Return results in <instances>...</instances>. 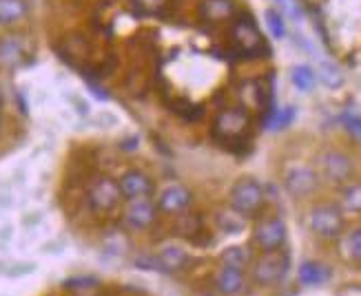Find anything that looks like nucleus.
<instances>
[{
    "label": "nucleus",
    "instance_id": "obj_27",
    "mask_svg": "<svg viewBox=\"0 0 361 296\" xmlns=\"http://www.w3.org/2000/svg\"><path fill=\"white\" fill-rule=\"evenodd\" d=\"M293 117H295V111L290 106H286V108H281V111H273L269 117V124L273 129H284V127H288Z\"/></svg>",
    "mask_w": 361,
    "mask_h": 296
},
{
    "label": "nucleus",
    "instance_id": "obj_13",
    "mask_svg": "<svg viewBox=\"0 0 361 296\" xmlns=\"http://www.w3.org/2000/svg\"><path fill=\"white\" fill-rule=\"evenodd\" d=\"M120 191H122V197L127 201H133V199H147L153 195V179L142 173V170H127L120 179Z\"/></svg>",
    "mask_w": 361,
    "mask_h": 296
},
{
    "label": "nucleus",
    "instance_id": "obj_25",
    "mask_svg": "<svg viewBox=\"0 0 361 296\" xmlns=\"http://www.w3.org/2000/svg\"><path fill=\"white\" fill-rule=\"evenodd\" d=\"M217 226L222 230H226V232H240L244 228V217L231 208V212L217 214Z\"/></svg>",
    "mask_w": 361,
    "mask_h": 296
},
{
    "label": "nucleus",
    "instance_id": "obj_21",
    "mask_svg": "<svg viewBox=\"0 0 361 296\" xmlns=\"http://www.w3.org/2000/svg\"><path fill=\"white\" fill-rule=\"evenodd\" d=\"M339 250L343 259H348L353 263H361V228H353L341 237Z\"/></svg>",
    "mask_w": 361,
    "mask_h": 296
},
{
    "label": "nucleus",
    "instance_id": "obj_10",
    "mask_svg": "<svg viewBox=\"0 0 361 296\" xmlns=\"http://www.w3.org/2000/svg\"><path fill=\"white\" fill-rule=\"evenodd\" d=\"M158 204H153L151 197L147 199H133L124 208V224L131 230H147L158 219Z\"/></svg>",
    "mask_w": 361,
    "mask_h": 296
},
{
    "label": "nucleus",
    "instance_id": "obj_11",
    "mask_svg": "<svg viewBox=\"0 0 361 296\" xmlns=\"http://www.w3.org/2000/svg\"><path fill=\"white\" fill-rule=\"evenodd\" d=\"M193 201L191 191L182 184H169L158 195V208L164 214H184Z\"/></svg>",
    "mask_w": 361,
    "mask_h": 296
},
{
    "label": "nucleus",
    "instance_id": "obj_1",
    "mask_svg": "<svg viewBox=\"0 0 361 296\" xmlns=\"http://www.w3.org/2000/svg\"><path fill=\"white\" fill-rule=\"evenodd\" d=\"M228 201H231V208L235 212H240L242 217H255L264 208V201H266L264 186L253 177H242L235 181V186L231 188Z\"/></svg>",
    "mask_w": 361,
    "mask_h": 296
},
{
    "label": "nucleus",
    "instance_id": "obj_18",
    "mask_svg": "<svg viewBox=\"0 0 361 296\" xmlns=\"http://www.w3.org/2000/svg\"><path fill=\"white\" fill-rule=\"evenodd\" d=\"M158 261L164 272H176V270H182L188 266V255L178 245H166L158 255Z\"/></svg>",
    "mask_w": 361,
    "mask_h": 296
},
{
    "label": "nucleus",
    "instance_id": "obj_6",
    "mask_svg": "<svg viewBox=\"0 0 361 296\" xmlns=\"http://www.w3.org/2000/svg\"><path fill=\"white\" fill-rule=\"evenodd\" d=\"M250 129V117L244 108H224L213 120V135L224 139V142H235L242 139Z\"/></svg>",
    "mask_w": 361,
    "mask_h": 296
},
{
    "label": "nucleus",
    "instance_id": "obj_30",
    "mask_svg": "<svg viewBox=\"0 0 361 296\" xmlns=\"http://www.w3.org/2000/svg\"><path fill=\"white\" fill-rule=\"evenodd\" d=\"M279 3H288V0H279Z\"/></svg>",
    "mask_w": 361,
    "mask_h": 296
},
{
    "label": "nucleus",
    "instance_id": "obj_17",
    "mask_svg": "<svg viewBox=\"0 0 361 296\" xmlns=\"http://www.w3.org/2000/svg\"><path fill=\"white\" fill-rule=\"evenodd\" d=\"M331 276H333V272L328 270L324 263L306 261V263H302V266H300V281L304 285H324Z\"/></svg>",
    "mask_w": 361,
    "mask_h": 296
},
{
    "label": "nucleus",
    "instance_id": "obj_19",
    "mask_svg": "<svg viewBox=\"0 0 361 296\" xmlns=\"http://www.w3.org/2000/svg\"><path fill=\"white\" fill-rule=\"evenodd\" d=\"M339 208L343 212L361 214V181H350L343 186L339 195Z\"/></svg>",
    "mask_w": 361,
    "mask_h": 296
},
{
    "label": "nucleus",
    "instance_id": "obj_5",
    "mask_svg": "<svg viewBox=\"0 0 361 296\" xmlns=\"http://www.w3.org/2000/svg\"><path fill=\"white\" fill-rule=\"evenodd\" d=\"M122 191H120V184L114 179V177H98L96 181L91 184V188L87 193V201H89V206L93 212H111L120 206V201H122Z\"/></svg>",
    "mask_w": 361,
    "mask_h": 296
},
{
    "label": "nucleus",
    "instance_id": "obj_7",
    "mask_svg": "<svg viewBox=\"0 0 361 296\" xmlns=\"http://www.w3.org/2000/svg\"><path fill=\"white\" fill-rule=\"evenodd\" d=\"M286 224L279 217H266L253 230V241L262 252H277L286 243Z\"/></svg>",
    "mask_w": 361,
    "mask_h": 296
},
{
    "label": "nucleus",
    "instance_id": "obj_15",
    "mask_svg": "<svg viewBox=\"0 0 361 296\" xmlns=\"http://www.w3.org/2000/svg\"><path fill=\"white\" fill-rule=\"evenodd\" d=\"M215 288L219 290V294H224V296L240 294L246 288L244 270L222 266V268H219V272H217V276H215Z\"/></svg>",
    "mask_w": 361,
    "mask_h": 296
},
{
    "label": "nucleus",
    "instance_id": "obj_22",
    "mask_svg": "<svg viewBox=\"0 0 361 296\" xmlns=\"http://www.w3.org/2000/svg\"><path fill=\"white\" fill-rule=\"evenodd\" d=\"M290 80H293L295 89L308 93V91H312V86H315V82H317V73L312 71V67H308V65H297L290 71Z\"/></svg>",
    "mask_w": 361,
    "mask_h": 296
},
{
    "label": "nucleus",
    "instance_id": "obj_9",
    "mask_svg": "<svg viewBox=\"0 0 361 296\" xmlns=\"http://www.w3.org/2000/svg\"><path fill=\"white\" fill-rule=\"evenodd\" d=\"M319 186V175L312 170L310 166H304V164H297V166H290L284 175V188L290 197H308L317 191Z\"/></svg>",
    "mask_w": 361,
    "mask_h": 296
},
{
    "label": "nucleus",
    "instance_id": "obj_3",
    "mask_svg": "<svg viewBox=\"0 0 361 296\" xmlns=\"http://www.w3.org/2000/svg\"><path fill=\"white\" fill-rule=\"evenodd\" d=\"M288 266H290V261H288V257L281 250H277V252H264L255 261L253 272H250V278H253V283L269 288V285L279 283L281 278L288 274Z\"/></svg>",
    "mask_w": 361,
    "mask_h": 296
},
{
    "label": "nucleus",
    "instance_id": "obj_16",
    "mask_svg": "<svg viewBox=\"0 0 361 296\" xmlns=\"http://www.w3.org/2000/svg\"><path fill=\"white\" fill-rule=\"evenodd\" d=\"M29 0H0V27L23 22L29 15Z\"/></svg>",
    "mask_w": 361,
    "mask_h": 296
},
{
    "label": "nucleus",
    "instance_id": "obj_29",
    "mask_svg": "<svg viewBox=\"0 0 361 296\" xmlns=\"http://www.w3.org/2000/svg\"><path fill=\"white\" fill-rule=\"evenodd\" d=\"M0 106H3V89H0Z\"/></svg>",
    "mask_w": 361,
    "mask_h": 296
},
{
    "label": "nucleus",
    "instance_id": "obj_14",
    "mask_svg": "<svg viewBox=\"0 0 361 296\" xmlns=\"http://www.w3.org/2000/svg\"><path fill=\"white\" fill-rule=\"evenodd\" d=\"M29 56V44L20 34H7L0 38V62L5 67H20Z\"/></svg>",
    "mask_w": 361,
    "mask_h": 296
},
{
    "label": "nucleus",
    "instance_id": "obj_26",
    "mask_svg": "<svg viewBox=\"0 0 361 296\" xmlns=\"http://www.w3.org/2000/svg\"><path fill=\"white\" fill-rule=\"evenodd\" d=\"M169 5V0H133V7L145 15H160Z\"/></svg>",
    "mask_w": 361,
    "mask_h": 296
},
{
    "label": "nucleus",
    "instance_id": "obj_20",
    "mask_svg": "<svg viewBox=\"0 0 361 296\" xmlns=\"http://www.w3.org/2000/svg\"><path fill=\"white\" fill-rule=\"evenodd\" d=\"M250 261H253V252H250L248 245H228L222 252V266H228V268L244 270Z\"/></svg>",
    "mask_w": 361,
    "mask_h": 296
},
{
    "label": "nucleus",
    "instance_id": "obj_2",
    "mask_svg": "<svg viewBox=\"0 0 361 296\" xmlns=\"http://www.w3.org/2000/svg\"><path fill=\"white\" fill-rule=\"evenodd\" d=\"M308 228L319 239H337L343 235V210L335 204H319L308 214Z\"/></svg>",
    "mask_w": 361,
    "mask_h": 296
},
{
    "label": "nucleus",
    "instance_id": "obj_23",
    "mask_svg": "<svg viewBox=\"0 0 361 296\" xmlns=\"http://www.w3.org/2000/svg\"><path fill=\"white\" fill-rule=\"evenodd\" d=\"M317 77L328 89H339L343 84V71L335 65V62H322L317 69Z\"/></svg>",
    "mask_w": 361,
    "mask_h": 296
},
{
    "label": "nucleus",
    "instance_id": "obj_12",
    "mask_svg": "<svg viewBox=\"0 0 361 296\" xmlns=\"http://www.w3.org/2000/svg\"><path fill=\"white\" fill-rule=\"evenodd\" d=\"M197 13L209 25H226L238 18V5L235 0H200Z\"/></svg>",
    "mask_w": 361,
    "mask_h": 296
},
{
    "label": "nucleus",
    "instance_id": "obj_8",
    "mask_svg": "<svg viewBox=\"0 0 361 296\" xmlns=\"http://www.w3.org/2000/svg\"><path fill=\"white\" fill-rule=\"evenodd\" d=\"M319 170H322V177L331 184H348L353 173H355V166L353 160L348 157L346 153L341 150H326L322 157H319Z\"/></svg>",
    "mask_w": 361,
    "mask_h": 296
},
{
    "label": "nucleus",
    "instance_id": "obj_4",
    "mask_svg": "<svg viewBox=\"0 0 361 296\" xmlns=\"http://www.w3.org/2000/svg\"><path fill=\"white\" fill-rule=\"evenodd\" d=\"M231 40L238 46V51L244 56H259L266 44H264V36L257 29L255 20H250L248 15H238L231 25Z\"/></svg>",
    "mask_w": 361,
    "mask_h": 296
},
{
    "label": "nucleus",
    "instance_id": "obj_24",
    "mask_svg": "<svg viewBox=\"0 0 361 296\" xmlns=\"http://www.w3.org/2000/svg\"><path fill=\"white\" fill-rule=\"evenodd\" d=\"M264 18H266V27H269L273 38L281 40L286 36V22H284V18H281V13L277 9H266Z\"/></svg>",
    "mask_w": 361,
    "mask_h": 296
},
{
    "label": "nucleus",
    "instance_id": "obj_28",
    "mask_svg": "<svg viewBox=\"0 0 361 296\" xmlns=\"http://www.w3.org/2000/svg\"><path fill=\"white\" fill-rule=\"evenodd\" d=\"M98 285L96 278H71V281L65 283V288H93Z\"/></svg>",
    "mask_w": 361,
    "mask_h": 296
}]
</instances>
